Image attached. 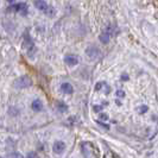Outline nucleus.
Wrapping results in <instances>:
<instances>
[{
    "label": "nucleus",
    "mask_w": 158,
    "mask_h": 158,
    "mask_svg": "<svg viewBox=\"0 0 158 158\" xmlns=\"http://www.w3.org/2000/svg\"><path fill=\"white\" fill-rule=\"evenodd\" d=\"M65 150V143L62 140H56L52 145V151L55 152L56 155H62Z\"/></svg>",
    "instance_id": "0eeeda50"
},
{
    "label": "nucleus",
    "mask_w": 158,
    "mask_h": 158,
    "mask_svg": "<svg viewBox=\"0 0 158 158\" xmlns=\"http://www.w3.org/2000/svg\"><path fill=\"white\" fill-rule=\"evenodd\" d=\"M24 48H25V50H26V54L27 56L30 57V58H33L35 57V54H36V51H37V48L35 45V43H33V40H32L31 36H30V33L29 32H25L24 33Z\"/></svg>",
    "instance_id": "f03ea898"
},
{
    "label": "nucleus",
    "mask_w": 158,
    "mask_h": 158,
    "mask_svg": "<svg viewBox=\"0 0 158 158\" xmlns=\"http://www.w3.org/2000/svg\"><path fill=\"white\" fill-rule=\"evenodd\" d=\"M33 5L37 10H40V12H43L44 15H47L48 17H54L56 13V10L52 6H50L45 0H35Z\"/></svg>",
    "instance_id": "f257e3e1"
},
{
    "label": "nucleus",
    "mask_w": 158,
    "mask_h": 158,
    "mask_svg": "<svg viewBox=\"0 0 158 158\" xmlns=\"http://www.w3.org/2000/svg\"><path fill=\"white\" fill-rule=\"evenodd\" d=\"M6 1H7L8 4H13L15 2V0H6Z\"/></svg>",
    "instance_id": "aec40b11"
},
{
    "label": "nucleus",
    "mask_w": 158,
    "mask_h": 158,
    "mask_svg": "<svg viewBox=\"0 0 158 158\" xmlns=\"http://www.w3.org/2000/svg\"><path fill=\"white\" fill-rule=\"evenodd\" d=\"M99 120H103V121H107V120H108V114H106V113H101V114L99 115Z\"/></svg>",
    "instance_id": "2eb2a0df"
},
{
    "label": "nucleus",
    "mask_w": 158,
    "mask_h": 158,
    "mask_svg": "<svg viewBox=\"0 0 158 158\" xmlns=\"http://www.w3.org/2000/svg\"><path fill=\"white\" fill-rule=\"evenodd\" d=\"M31 108L35 112H40L42 110H43V102L40 101V99H36V100H33V101H32Z\"/></svg>",
    "instance_id": "9d476101"
},
{
    "label": "nucleus",
    "mask_w": 158,
    "mask_h": 158,
    "mask_svg": "<svg viewBox=\"0 0 158 158\" xmlns=\"http://www.w3.org/2000/svg\"><path fill=\"white\" fill-rule=\"evenodd\" d=\"M61 90H62V93H65V94H73L74 88L69 82H64L61 85Z\"/></svg>",
    "instance_id": "1a4fd4ad"
},
{
    "label": "nucleus",
    "mask_w": 158,
    "mask_h": 158,
    "mask_svg": "<svg viewBox=\"0 0 158 158\" xmlns=\"http://www.w3.org/2000/svg\"><path fill=\"white\" fill-rule=\"evenodd\" d=\"M148 106H145V105H143V106H140V107H138V112L139 113H145V112H148Z\"/></svg>",
    "instance_id": "4468645a"
},
{
    "label": "nucleus",
    "mask_w": 158,
    "mask_h": 158,
    "mask_svg": "<svg viewBox=\"0 0 158 158\" xmlns=\"http://www.w3.org/2000/svg\"><path fill=\"white\" fill-rule=\"evenodd\" d=\"M64 62H65V64H68L69 67H74V65L79 64L80 58L76 55H67L64 57Z\"/></svg>",
    "instance_id": "6e6552de"
},
{
    "label": "nucleus",
    "mask_w": 158,
    "mask_h": 158,
    "mask_svg": "<svg viewBox=\"0 0 158 158\" xmlns=\"http://www.w3.org/2000/svg\"><path fill=\"white\" fill-rule=\"evenodd\" d=\"M26 158H40V156H38V153H37L36 151H30V152L27 153Z\"/></svg>",
    "instance_id": "ddd939ff"
},
{
    "label": "nucleus",
    "mask_w": 158,
    "mask_h": 158,
    "mask_svg": "<svg viewBox=\"0 0 158 158\" xmlns=\"http://www.w3.org/2000/svg\"><path fill=\"white\" fill-rule=\"evenodd\" d=\"M113 26L112 25H108L107 27H106V30L105 31L101 32V35L99 36V40L100 42L102 43V44H108L110 43V40H111V37L113 36Z\"/></svg>",
    "instance_id": "39448f33"
},
{
    "label": "nucleus",
    "mask_w": 158,
    "mask_h": 158,
    "mask_svg": "<svg viewBox=\"0 0 158 158\" xmlns=\"http://www.w3.org/2000/svg\"><path fill=\"white\" fill-rule=\"evenodd\" d=\"M7 12H16V13H20L22 16H26L29 12V7L25 2H18V4H13L7 8Z\"/></svg>",
    "instance_id": "20e7f679"
},
{
    "label": "nucleus",
    "mask_w": 158,
    "mask_h": 158,
    "mask_svg": "<svg viewBox=\"0 0 158 158\" xmlns=\"http://www.w3.org/2000/svg\"><path fill=\"white\" fill-rule=\"evenodd\" d=\"M86 55L90 60H96V58H99L100 55H101V50L96 47V45H89L86 49Z\"/></svg>",
    "instance_id": "423d86ee"
},
{
    "label": "nucleus",
    "mask_w": 158,
    "mask_h": 158,
    "mask_svg": "<svg viewBox=\"0 0 158 158\" xmlns=\"http://www.w3.org/2000/svg\"><path fill=\"white\" fill-rule=\"evenodd\" d=\"M55 106H56V110L58 112H61V113H64V112H67L68 111V105L65 102H63V101H56L55 103Z\"/></svg>",
    "instance_id": "9b49d317"
},
{
    "label": "nucleus",
    "mask_w": 158,
    "mask_h": 158,
    "mask_svg": "<svg viewBox=\"0 0 158 158\" xmlns=\"http://www.w3.org/2000/svg\"><path fill=\"white\" fill-rule=\"evenodd\" d=\"M103 88L110 89V87L106 85V82H98V83H96V86H95V90H96V92H99L100 89H103Z\"/></svg>",
    "instance_id": "f8f14e48"
},
{
    "label": "nucleus",
    "mask_w": 158,
    "mask_h": 158,
    "mask_svg": "<svg viewBox=\"0 0 158 158\" xmlns=\"http://www.w3.org/2000/svg\"><path fill=\"white\" fill-rule=\"evenodd\" d=\"M93 110H94L95 113H99V112L102 110V106H94V107H93Z\"/></svg>",
    "instance_id": "6ab92c4d"
},
{
    "label": "nucleus",
    "mask_w": 158,
    "mask_h": 158,
    "mask_svg": "<svg viewBox=\"0 0 158 158\" xmlns=\"http://www.w3.org/2000/svg\"><path fill=\"white\" fill-rule=\"evenodd\" d=\"M10 157L11 158H23V156H22L20 153H18V152H13V153L10 155Z\"/></svg>",
    "instance_id": "dca6fc26"
},
{
    "label": "nucleus",
    "mask_w": 158,
    "mask_h": 158,
    "mask_svg": "<svg viewBox=\"0 0 158 158\" xmlns=\"http://www.w3.org/2000/svg\"><path fill=\"white\" fill-rule=\"evenodd\" d=\"M96 123L100 125V126H102V127H105L106 130H110V126L107 125V124H105V123H101V120H96Z\"/></svg>",
    "instance_id": "f3484780"
},
{
    "label": "nucleus",
    "mask_w": 158,
    "mask_h": 158,
    "mask_svg": "<svg viewBox=\"0 0 158 158\" xmlns=\"http://www.w3.org/2000/svg\"><path fill=\"white\" fill-rule=\"evenodd\" d=\"M115 94H117V96H118V98H124V96H125V92L119 89V90H117V93H115Z\"/></svg>",
    "instance_id": "a211bd4d"
},
{
    "label": "nucleus",
    "mask_w": 158,
    "mask_h": 158,
    "mask_svg": "<svg viewBox=\"0 0 158 158\" xmlns=\"http://www.w3.org/2000/svg\"><path fill=\"white\" fill-rule=\"evenodd\" d=\"M31 85H32V80H31V77L27 76V75L19 76V77L15 81V87L19 88V89H25V88L31 87Z\"/></svg>",
    "instance_id": "7ed1b4c3"
}]
</instances>
